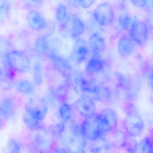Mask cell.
Listing matches in <instances>:
<instances>
[{
    "label": "cell",
    "mask_w": 153,
    "mask_h": 153,
    "mask_svg": "<svg viewBox=\"0 0 153 153\" xmlns=\"http://www.w3.org/2000/svg\"><path fill=\"white\" fill-rule=\"evenodd\" d=\"M6 59L8 66L16 72H27L30 68L29 57L23 51L14 50L9 52L6 54Z\"/></svg>",
    "instance_id": "1"
},
{
    "label": "cell",
    "mask_w": 153,
    "mask_h": 153,
    "mask_svg": "<svg viewBox=\"0 0 153 153\" xmlns=\"http://www.w3.org/2000/svg\"><path fill=\"white\" fill-rule=\"evenodd\" d=\"M62 31L72 39L81 36L85 30V26L81 19L76 14L68 15L66 20L60 25Z\"/></svg>",
    "instance_id": "2"
},
{
    "label": "cell",
    "mask_w": 153,
    "mask_h": 153,
    "mask_svg": "<svg viewBox=\"0 0 153 153\" xmlns=\"http://www.w3.org/2000/svg\"><path fill=\"white\" fill-rule=\"evenodd\" d=\"M93 16L100 26L107 27L111 25L115 19V14L112 7L107 2L98 5L94 10Z\"/></svg>",
    "instance_id": "3"
},
{
    "label": "cell",
    "mask_w": 153,
    "mask_h": 153,
    "mask_svg": "<svg viewBox=\"0 0 153 153\" xmlns=\"http://www.w3.org/2000/svg\"><path fill=\"white\" fill-rule=\"evenodd\" d=\"M129 36L134 43L140 46L146 44L149 38L148 28L144 21H132L129 30Z\"/></svg>",
    "instance_id": "4"
},
{
    "label": "cell",
    "mask_w": 153,
    "mask_h": 153,
    "mask_svg": "<svg viewBox=\"0 0 153 153\" xmlns=\"http://www.w3.org/2000/svg\"><path fill=\"white\" fill-rule=\"evenodd\" d=\"M126 130L131 136L141 135L145 128V123L138 113L131 110L128 114L125 123Z\"/></svg>",
    "instance_id": "5"
},
{
    "label": "cell",
    "mask_w": 153,
    "mask_h": 153,
    "mask_svg": "<svg viewBox=\"0 0 153 153\" xmlns=\"http://www.w3.org/2000/svg\"><path fill=\"white\" fill-rule=\"evenodd\" d=\"M81 132L83 136L92 140L99 139L105 133L101 129L95 114L87 118L81 127Z\"/></svg>",
    "instance_id": "6"
},
{
    "label": "cell",
    "mask_w": 153,
    "mask_h": 153,
    "mask_svg": "<svg viewBox=\"0 0 153 153\" xmlns=\"http://www.w3.org/2000/svg\"><path fill=\"white\" fill-rule=\"evenodd\" d=\"M96 116L101 129L104 133L112 131L117 127V115L111 109H105Z\"/></svg>",
    "instance_id": "7"
},
{
    "label": "cell",
    "mask_w": 153,
    "mask_h": 153,
    "mask_svg": "<svg viewBox=\"0 0 153 153\" xmlns=\"http://www.w3.org/2000/svg\"><path fill=\"white\" fill-rule=\"evenodd\" d=\"M77 111L83 117L89 118L94 116L96 105L94 100L87 95H83L79 98L75 104Z\"/></svg>",
    "instance_id": "8"
},
{
    "label": "cell",
    "mask_w": 153,
    "mask_h": 153,
    "mask_svg": "<svg viewBox=\"0 0 153 153\" xmlns=\"http://www.w3.org/2000/svg\"><path fill=\"white\" fill-rule=\"evenodd\" d=\"M88 45L86 41L82 38L76 39L71 51V59L77 63H82L85 60L89 53Z\"/></svg>",
    "instance_id": "9"
},
{
    "label": "cell",
    "mask_w": 153,
    "mask_h": 153,
    "mask_svg": "<svg viewBox=\"0 0 153 153\" xmlns=\"http://www.w3.org/2000/svg\"><path fill=\"white\" fill-rule=\"evenodd\" d=\"M88 46L93 56H100L105 50V40L100 34L94 33L88 39Z\"/></svg>",
    "instance_id": "10"
},
{
    "label": "cell",
    "mask_w": 153,
    "mask_h": 153,
    "mask_svg": "<svg viewBox=\"0 0 153 153\" xmlns=\"http://www.w3.org/2000/svg\"><path fill=\"white\" fill-rule=\"evenodd\" d=\"M27 21L29 27L35 31H41L47 26V21L44 17L36 10H31L28 13Z\"/></svg>",
    "instance_id": "11"
},
{
    "label": "cell",
    "mask_w": 153,
    "mask_h": 153,
    "mask_svg": "<svg viewBox=\"0 0 153 153\" xmlns=\"http://www.w3.org/2000/svg\"><path fill=\"white\" fill-rule=\"evenodd\" d=\"M118 51L120 55L122 57L131 56L135 51L134 42L128 36H122L118 42Z\"/></svg>",
    "instance_id": "12"
},
{
    "label": "cell",
    "mask_w": 153,
    "mask_h": 153,
    "mask_svg": "<svg viewBox=\"0 0 153 153\" xmlns=\"http://www.w3.org/2000/svg\"><path fill=\"white\" fill-rule=\"evenodd\" d=\"M16 106L13 99L10 97L0 101V114L7 119L12 118L16 113Z\"/></svg>",
    "instance_id": "13"
},
{
    "label": "cell",
    "mask_w": 153,
    "mask_h": 153,
    "mask_svg": "<svg viewBox=\"0 0 153 153\" xmlns=\"http://www.w3.org/2000/svg\"><path fill=\"white\" fill-rule=\"evenodd\" d=\"M25 111L27 115L39 121L43 120L47 111L46 106H32L31 105L25 106Z\"/></svg>",
    "instance_id": "14"
},
{
    "label": "cell",
    "mask_w": 153,
    "mask_h": 153,
    "mask_svg": "<svg viewBox=\"0 0 153 153\" xmlns=\"http://www.w3.org/2000/svg\"><path fill=\"white\" fill-rule=\"evenodd\" d=\"M49 55L56 67L63 73H67L68 74L71 71V65L66 59L52 51L50 52Z\"/></svg>",
    "instance_id": "15"
},
{
    "label": "cell",
    "mask_w": 153,
    "mask_h": 153,
    "mask_svg": "<svg viewBox=\"0 0 153 153\" xmlns=\"http://www.w3.org/2000/svg\"><path fill=\"white\" fill-rule=\"evenodd\" d=\"M104 67V62L99 56H93L88 62L86 70L90 74L100 72Z\"/></svg>",
    "instance_id": "16"
},
{
    "label": "cell",
    "mask_w": 153,
    "mask_h": 153,
    "mask_svg": "<svg viewBox=\"0 0 153 153\" xmlns=\"http://www.w3.org/2000/svg\"><path fill=\"white\" fill-rule=\"evenodd\" d=\"M16 89L18 92L23 94L29 95L35 92V87L33 83L27 79H21L16 84Z\"/></svg>",
    "instance_id": "17"
},
{
    "label": "cell",
    "mask_w": 153,
    "mask_h": 153,
    "mask_svg": "<svg viewBox=\"0 0 153 153\" xmlns=\"http://www.w3.org/2000/svg\"><path fill=\"white\" fill-rule=\"evenodd\" d=\"M35 47L36 51L40 53H45L49 51V41L48 36H43L38 37L36 41Z\"/></svg>",
    "instance_id": "18"
},
{
    "label": "cell",
    "mask_w": 153,
    "mask_h": 153,
    "mask_svg": "<svg viewBox=\"0 0 153 153\" xmlns=\"http://www.w3.org/2000/svg\"><path fill=\"white\" fill-rule=\"evenodd\" d=\"M68 9L65 4L60 3L57 6L55 11V19L59 25L62 24L68 17Z\"/></svg>",
    "instance_id": "19"
},
{
    "label": "cell",
    "mask_w": 153,
    "mask_h": 153,
    "mask_svg": "<svg viewBox=\"0 0 153 153\" xmlns=\"http://www.w3.org/2000/svg\"><path fill=\"white\" fill-rule=\"evenodd\" d=\"M132 22L131 17L127 14H122L118 18V24L123 30L129 28Z\"/></svg>",
    "instance_id": "20"
},
{
    "label": "cell",
    "mask_w": 153,
    "mask_h": 153,
    "mask_svg": "<svg viewBox=\"0 0 153 153\" xmlns=\"http://www.w3.org/2000/svg\"><path fill=\"white\" fill-rule=\"evenodd\" d=\"M10 13L9 4L5 0H0V20L7 18Z\"/></svg>",
    "instance_id": "21"
},
{
    "label": "cell",
    "mask_w": 153,
    "mask_h": 153,
    "mask_svg": "<svg viewBox=\"0 0 153 153\" xmlns=\"http://www.w3.org/2000/svg\"><path fill=\"white\" fill-rule=\"evenodd\" d=\"M140 152L142 153H151L152 152V145L150 140L145 138L141 140L137 145V148Z\"/></svg>",
    "instance_id": "22"
},
{
    "label": "cell",
    "mask_w": 153,
    "mask_h": 153,
    "mask_svg": "<svg viewBox=\"0 0 153 153\" xmlns=\"http://www.w3.org/2000/svg\"><path fill=\"white\" fill-rule=\"evenodd\" d=\"M24 122L25 124L29 128L33 130H37L41 127L40 121L32 118L29 115H25L24 117Z\"/></svg>",
    "instance_id": "23"
},
{
    "label": "cell",
    "mask_w": 153,
    "mask_h": 153,
    "mask_svg": "<svg viewBox=\"0 0 153 153\" xmlns=\"http://www.w3.org/2000/svg\"><path fill=\"white\" fill-rule=\"evenodd\" d=\"M33 80L35 84L37 85H40L43 83L42 76V67L40 64L35 65L34 68Z\"/></svg>",
    "instance_id": "24"
},
{
    "label": "cell",
    "mask_w": 153,
    "mask_h": 153,
    "mask_svg": "<svg viewBox=\"0 0 153 153\" xmlns=\"http://www.w3.org/2000/svg\"><path fill=\"white\" fill-rule=\"evenodd\" d=\"M60 115L62 120H68L71 118L72 110L71 107L68 104H64L60 108Z\"/></svg>",
    "instance_id": "25"
},
{
    "label": "cell",
    "mask_w": 153,
    "mask_h": 153,
    "mask_svg": "<svg viewBox=\"0 0 153 153\" xmlns=\"http://www.w3.org/2000/svg\"><path fill=\"white\" fill-rule=\"evenodd\" d=\"M75 4L78 7L83 9L90 7L94 4L95 0H74Z\"/></svg>",
    "instance_id": "26"
},
{
    "label": "cell",
    "mask_w": 153,
    "mask_h": 153,
    "mask_svg": "<svg viewBox=\"0 0 153 153\" xmlns=\"http://www.w3.org/2000/svg\"><path fill=\"white\" fill-rule=\"evenodd\" d=\"M8 148L11 152L18 153L20 150L21 146L17 141L13 139L10 140L8 142Z\"/></svg>",
    "instance_id": "27"
},
{
    "label": "cell",
    "mask_w": 153,
    "mask_h": 153,
    "mask_svg": "<svg viewBox=\"0 0 153 153\" xmlns=\"http://www.w3.org/2000/svg\"><path fill=\"white\" fill-rule=\"evenodd\" d=\"M64 124L60 123L57 125H54L51 128V131L55 136H58L64 130Z\"/></svg>",
    "instance_id": "28"
},
{
    "label": "cell",
    "mask_w": 153,
    "mask_h": 153,
    "mask_svg": "<svg viewBox=\"0 0 153 153\" xmlns=\"http://www.w3.org/2000/svg\"><path fill=\"white\" fill-rule=\"evenodd\" d=\"M133 6L138 8H143L148 3L149 0H131Z\"/></svg>",
    "instance_id": "29"
},
{
    "label": "cell",
    "mask_w": 153,
    "mask_h": 153,
    "mask_svg": "<svg viewBox=\"0 0 153 153\" xmlns=\"http://www.w3.org/2000/svg\"><path fill=\"white\" fill-rule=\"evenodd\" d=\"M3 78H4V76H3V73H2L1 71L0 70V82L2 81Z\"/></svg>",
    "instance_id": "30"
},
{
    "label": "cell",
    "mask_w": 153,
    "mask_h": 153,
    "mask_svg": "<svg viewBox=\"0 0 153 153\" xmlns=\"http://www.w3.org/2000/svg\"><path fill=\"white\" fill-rule=\"evenodd\" d=\"M2 120H1V119L0 118V129H1V127H2Z\"/></svg>",
    "instance_id": "31"
},
{
    "label": "cell",
    "mask_w": 153,
    "mask_h": 153,
    "mask_svg": "<svg viewBox=\"0 0 153 153\" xmlns=\"http://www.w3.org/2000/svg\"><path fill=\"white\" fill-rule=\"evenodd\" d=\"M122 1H126V0H122Z\"/></svg>",
    "instance_id": "32"
}]
</instances>
